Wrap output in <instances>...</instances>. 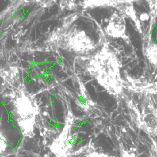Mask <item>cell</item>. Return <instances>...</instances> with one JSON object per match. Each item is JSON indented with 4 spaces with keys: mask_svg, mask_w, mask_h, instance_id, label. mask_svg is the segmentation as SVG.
Instances as JSON below:
<instances>
[{
    "mask_svg": "<svg viewBox=\"0 0 157 157\" xmlns=\"http://www.w3.org/2000/svg\"><path fill=\"white\" fill-rule=\"evenodd\" d=\"M145 1L150 9L151 20L154 17H157V0H145Z\"/></svg>",
    "mask_w": 157,
    "mask_h": 157,
    "instance_id": "obj_10",
    "label": "cell"
},
{
    "mask_svg": "<svg viewBox=\"0 0 157 157\" xmlns=\"http://www.w3.org/2000/svg\"><path fill=\"white\" fill-rule=\"evenodd\" d=\"M88 157H114V156L107 155L106 153H103L93 152L90 155H89Z\"/></svg>",
    "mask_w": 157,
    "mask_h": 157,
    "instance_id": "obj_12",
    "label": "cell"
},
{
    "mask_svg": "<svg viewBox=\"0 0 157 157\" xmlns=\"http://www.w3.org/2000/svg\"><path fill=\"white\" fill-rule=\"evenodd\" d=\"M77 62L108 93L117 96L123 93L124 82L121 77L120 63L108 45H103L93 55L78 57Z\"/></svg>",
    "mask_w": 157,
    "mask_h": 157,
    "instance_id": "obj_1",
    "label": "cell"
},
{
    "mask_svg": "<svg viewBox=\"0 0 157 157\" xmlns=\"http://www.w3.org/2000/svg\"><path fill=\"white\" fill-rule=\"evenodd\" d=\"M145 55L149 62L157 66V43L150 42L146 47Z\"/></svg>",
    "mask_w": 157,
    "mask_h": 157,
    "instance_id": "obj_8",
    "label": "cell"
},
{
    "mask_svg": "<svg viewBox=\"0 0 157 157\" xmlns=\"http://www.w3.org/2000/svg\"><path fill=\"white\" fill-rule=\"evenodd\" d=\"M16 118L23 133L29 134L33 130L36 108L33 99L25 92H21L14 100Z\"/></svg>",
    "mask_w": 157,
    "mask_h": 157,
    "instance_id": "obj_3",
    "label": "cell"
},
{
    "mask_svg": "<svg viewBox=\"0 0 157 157\" xmlns=\"http://www.w3.org/2000/svg\"><path fill=\"white\" fill-rule=\"evenodd\" d=\"M47 42L50 46L71 52L77 57L90 56L97 47L93 39L85 30L74 25L69 27L61 25L52 33Z\"/></svg>",
    "mask_w": 157,
    "mask_h": 157,
    "instance_id": "obj_2",
    "label": "cell"
},
{
    "mask_svg": "<svg viewBox=\"0 0 157 157\" xmlns=\"http://www.w3.org/2000/svg\"><path fill=\"white\" fill-rule=\"evenodd\" d=\"M0 77L8 84H14L20 78V69L16 65H4L0 68Z\"/></svg>",
    "mask_w": 157,
    "mask_h": 157,
    "instance_id": "obj_6",
    "label": "cell"
},
{
    "mask_svg": "<svg viewBox=\"0 0 157 157\" xmlns=\"http://www.w3.org/2000/svg\"><path fill=\"white\" fill-rule=\"evenodd\" d=\"M37 5L42 8H49L54 5L56 0H33Z\"/></svg>",
    "mask_w": 157,
    "mask_h": 157,
    "instance_id": "obj_11",
    "label": "cell"
},
{
    "mask_svg": "<svg viewBox=\"0 0 157 157\" xmlns=\"http://www.w3.org/2000/svg\"><path fill=\"white\" fill-rule=\"evenodd\" d=\"M156 116H157V109H156Z\"/></svg>",
    "mask_w": 157,
    "mask_h": 157,
    "instance_id": "obj_13",
    "label": "cell"
},
{
    "mask_svg": "<svg viewBox=\"0 0 157 157\" xmlns=\"http://www.w3.org/2000/svg\"><path fill=\"white\" fill-rule=\"evenodd\" d=\"M129 87L133 89L141 90L143 91H150V92H157V82L147 84L146 82H138V81H129Z\"/></svg>",
    "mask_w": 157,
    "mask_h": 157,
    "instance_id": "obj_7",
    "label": "cell"
},
{
    "mask_svg": "<svg viewBox=\"0 0 157 157\" xmlns=\"http://www.w3.org/2000/svg\"><path fill=\"white\" fill-rule=\"evenodd\" d=\"M105 32L108 36L117 39H123L128 41L127 28L125 16L114 11L111 15L105 28Z\"/></svg>",
    "mask_w": 157,
    "mask_h": 157,
    "instance_id": "obj_4",
    "label": "cell"
},
{
    "mask_svg": "<svg viewBox=\"0 0 157 157\" xmlns=\"http://www.w3.org/2000/svg\"><path fill=\"white\" fill-rule=\"evenodd\" d=\"M59 7L60 11H72L77 10V0H60Z\"/></svg>",
    "mask_w": 157,
    "mask_h": 157,
    "instance_id": "obj_9",
    "label": "cell"
},
{
    "mask_svg": "<svg viewBox=\"0 0 157 157\" xmlns=\"http://www.w3.org/2000/svg\"><path fill=\"white\" fill-rule=\"evenodd\" d=\"M138 0H83V9L114 8L122 12V14L131 6H133Z\"/></svg>",
    "mask_w": 157,
    "mask_h": 157,
    "instance_id": "obj_5",
    "label": "cell"
}]
</instances>
